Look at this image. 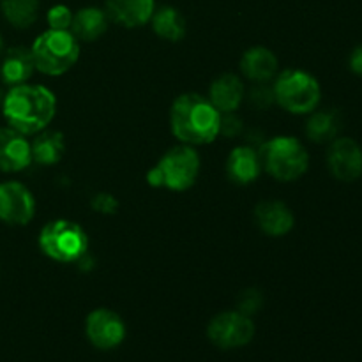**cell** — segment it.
Returning <instances> with one entry per match:
<instances>
[{
  "label": "cell",
  "mask_w": 362,
  "mask_h": 362,
  "mask_svg": "<svg viewBox=\"0 0 362 362\" xmlns=\"http://www.w3.org/2000/svg\"><path fill=\"white\" fill-rule=\"evenodd\" d=\"M0 52H2V35H0Z\"/></svg>",
  "instance_id": "30"
},
{
  "label": "cell",
  "mask_w": 362,
  "mask_h": 362,
  "mask_svg": "<svg viewBox=\"0 0 362 362\" xmlns=\"http://www.w3.org/2000/svg\"><path fill=\"white\" fill-rule=\"evenodd\" d=\"M255 221L265 235L271 237L286 235L296 225V218L288 205L278 200H267L258 204L255 209Z\"/></svg>",
  "instance_id": "13"
},
{
  "label": "cell",
  "mask_w": 362,
  "mask_h": 362,
  "mask_svg": "<svg viewBox=\"0 0 362 362\" xmlns=\"http://www.w3.org/2000/svg\"><path fill=\"white\" fill-rule=\"evenodd\" d=\"M46 20H48L49 28H53V30H69L71 21H73V13H71L69 7L59 4V6L52 7L48 11Z\"/></svg>",
  "instance_id": "24"
},
{
  "label": "cell",
  "mask_w": 362,
  "mask_h": 362,
  "mask_svg": "<svg viewBox=\"0 0 362 362\" xmlns=\"http://www.w3.org/2000/svg\"><path fill=\"white\" fill-rule=\"evenodd\" d=\"M207 336L218 349H243L255 338V324L251 317L240 311H225L212 318Z\"/></svg>",
  "instance_id": "8"
},
{
  "label": "cell",
  "mask_w": 362,
  "mask_h": 362,
  "mask_svg": "<svg viewBox=\"0 0 362 362\" xmlns=\"http://www.w3.org/2000/svg\"><path fill=\"white\" fill-rule=\"evenodd\" d=\"M341 129V115L338 110H318L311 112L306 124V134L315 144H331Z\"/></svg>",
  "instance_id": "21"
},
{
  "label": "cell",
  "mask_w": 362,
  "mask_h": 362,
  "mask_svg": "<svg viewBox=\"0 0 362 362\" xmlns=\"http://www.w3.org/2000/svg\"><path fill=\"white\" fill-rule=\"evenodd\" d=\"M32 161L37 165L49 166L55 165L62 159L64 151H66V141L60 131H39L37 136L30 144Z\"/></svg>",
  "instance_id": "20"
},
{
  "label": "cell",
  "mask_w": 362,
  "mask_h": 362,
  "mask_svg": "<svg viewBox=\"0 0 362 362\" xmlns=\"http://www.w3.org/2000/svg\"><path fill=\"white\" fill-rule=\"evenodd\" d=\"M92 207H94V211L101 212V214H113L119 207V202L112 194L99 193L92 198Z\"/></svg>",
  "instance_id": "26"
},
{
  "label": "cell",
  "mask_w": 362,
  "mask_h": 362,
  "mask_svg": "<svg viewBox=\"0 0 362 362\" xmlns=\"http://www.w3.org/2000/svg\"><path fill=\"white\" fill-rule=\"evenodd\" d=\"M151 21L156 34L161 39H165V41L177 42L186 35V20H184V16L175 7L166 6L154 11Z\"/></svg>",
  "instance_id": "22"
},
{
  "label": "cell",
  "mask_w": 362,
  "mask_h": 362,
  "mask_svg": "<svg viewBox=\"0 0 362 362\" xmlns=\"http://www.w3.org/2000/svg\"><path fill=\"white\" fill-rule=\"evenodd\" d=\"M4 18L16 28H27L37 20L39 0H0Z\"/></svg>",
  "instance_id": "23"
},
{
  "label": "cell",
  "mask_w": 362,
  "mask_h": 362,
  "mask_svg": "<svg viewBox=\"0 0 362 362\" xmlns=\"http://www.w3.org/2000/svg\"><path fill=\"white\" fill-rule=\"evenodd\" d=\"M34 69L35 64L30 49L16 46V48H11L4 57L2 66H0V78L4 83L16 87V85L27 83Z\"/></svg>",
  "instance_id": "18"
},
{
  "label": "cell",
  "mask_w": 362,
  "mask_h": 362,
  "mask_svg": "<svg viewBox=\"0 0 362 362\" xmlns=\"http://www.w3.org/2000/svg\"><path fill=\"white\" fill-rule=\"evenodd\" d=\"M243 129V120L237 119L233 113H223L221 115V127H219V134H226V136H235Z\"/></svg>",
  "instance_id": "28"
},
{
  "label": "cell",
  "mask_w": 362,
  "mask_h": 362,
  "mask_svg": "<svg viewBox=\"0 0 362 362\" xmlns=\"http://www.w3.org/2000/svg\"><path fill=\"white\" fill-rule=\"evenodd\" d=\"M200 156L191 145H180L166 152L158 165L147 173V182L170 191H186L197 182Z\"/></svg>",
  "instance_id": "5"
},
{
  "label": "cell",
  "mask_w": 362,
  "mask_h": 362,
  "mask_svg": "<svg viewBox=\"0 0 362 362\" xmlns=\"http://www.w3.org/2000/svg\"><path fill=\"white\" fill-rule=\"evenodd\" d=\"M278 59L265 46H253L240 59V71L244 73V76L247 80L257 81V83H267V81H271L278 74Z\"/></svg>",
  "instance_id": "16"
},
{
  "label": "cell",
  "mask_w": 362,
  "mask_h": 362,
  "mask_svg": "<svg viewBox=\"0 0 362 362\" xmlns=\"http://www.w3.org/2000/svg\"><path fill=\"white\" fill-rule=\"evenodd\" d=\"M108 20L106 11L98 9V7H83L76 14H73L69 30L78 41L90 42L105 34L108 28Z\"/></svg>",
  "instance_id": "19"
},
{
  "label": "cell",
  "mask_w": 362,
  "mask_h": 362,
  "mask_svg": "<svg viewBox=\"0 0 362 362\" xmlns=\"http://www.w3.org/2000/svg\"><path fill=\"white\" fill-rule=\"evenodd\" d=\"M262 172L260 154L250 145H243L230 152L228 161H226V173L232 182L246 186L255 182Z\"/></svg>",
  "instance_id": "15"
},
{
  "label": "cell",
  "mask_w": 362,
  "mask_h": 362,
  "mask_svg": "<svg viewBox=\"0 0 362 362\" xmlns=\"http://www.w3.org/2000/svg\"><path fill=\"white\" fill-rule=\"evenodd\" d=\"M262 166L281 182H292L308 172L310 156L299 140L292 136H276L262 144Z\"/></svg>",
  "instance_id": "4"
},
{
  "label": "cell",
  "mask_w": 362,
  "mask_h": 362,
  "mask_svg": "<svg viewBox=\"0 0 362 362\" xmlns=\"http://www.w3.org/2000/svg\"><path fill=\"white\" fill-rule=\"evenodd\" d=\"M85 334L95 349L113 350L126 339V324L115 311L99 308L85 320Z\"/></svg>",
  "instance_id": "9"
},
{
  "label": "cell",
  "mask_w": 362,
  "mask_h": 362,
  "mask_svg": "<svg viewBox=\"0 0 362 362\" xmlns=\"http://www.w3.org/2000/svg\"><path fill=\"white\" fill-rule=\"evenodd\" d=\"M274 99L281 108L296 115H306L317 110L320 103V83L313 74L303 69H286L276 76Z\"/></svg>",
  "instance_id": "6"
},
{
  "label": "cell",
  "mask_w": 362,
  "mask_h": 362,
  "mask_svg": "<svg viewBox=\"0 0 362 362\" xmlns=\"http://www.w3.org/2000/svg\"><path fill=\"white\" fill-rule=\"evenodd\" d=\"M35 214V200L28 187L20 182L0 184V221L27 225Z\"/></svg>",
  "instance_id": "11"
},
{
  "label": "cell",
  "mask_w": 362,
  "mask_h": 362,
  "mask_svg": "<svg viewBox=\"0 0 362 362\" xmlns=\"http://www.w3.org/2000/svg\"><path fill=\"white\" fill-rule=\"evenodd\" d=\"M349 66L354 74H359V76H362V45L352 49L349 59Z\"/></svg>",
  "instance_id": "29"
},
{
  "label": "cell",
  "mask_w": 362,
  "mask_h": 362,
  "mask_svg": "<svg viewBox=\"0 0 362 362\" xmlns=\"http://www.w3.org/2000/svg\"><path fill=\"white\" fill-rule=\"evenodd\" d=\"M154 11V0H108L106 2V14L110 20L126 28L148 23Z\"/></svg>",
  "instance_id": "14"
},
{
  "label": "cell",
  "mask_w": 362,
  "mask_h": 362,
  "mask_svg": "<svg viewBox=\"0 0 362 362\" xmlns=\"http://www.w3.org/2000/svg\"><path fill=\"white\" fill-rule=\"evenodd\" d=\"M209 101L219 113H233L244 99V85L235 74H221L209 88Z\"/></svg>",
  "instance_id": "17"
},
{
  "label": "cell",
  "mask_w": 362,
  "mask_h": 362,
  "mask_svg": "<svg viewBox=\"0 0 362 362\" xmlns=\"http://www.w3.org/2000/svg\"><path fill=\"white\" fill-rule=\"evenodd\" d=\"M57 99L42 85L21 83L4 95V117L21 134H37L55 117Z\"/></svg>",
  "instance_id": "1"
},
{
  "label": "cell",
  "mask_w": 362,
  "mask_h": 362,
  "mask_svg": "<svg viewBox=\"0 0 362 362\" xmlns=\"http://www.w3.org/2000/svg\"><path fill=\"white\" fill-rule=\"evenodd\" d=\"M35 69L48 76H60L76 64L80 57V45L71 30L42 32L30 48Z\"/></svg>",
  "instance_id": "3"
},
{
  "label": "cell",
  "mask_w": 362,
  "mask_h": 362,
  "mask_svg": "<svg viewBox=\"0 0 362 362\" xmlns=\"http://www.w3.org/2000/svg\"><path fill=\"white\" fill-rule=\"evenodd\" d=\"M327 166L334 179L354 182L362 175V147L352 138H336L329 147Z\"/></svg>",
  "instance_id": "10"
},
{
  "label": "cell",
  "mask_w": 362,
  "mask_h": 362,
  "mask_svg": "<svg viewBox=\"0 0 362 362\" xmlns=\"http://www.w3.org/2000/svg\"><path fill=\"white\" fill-rule=\"evenodd\" d=\"M250 99L253 105L258 106V108H267V106H271L272 103L276 101L272 87H265V85L253 88V92L250 94Z\"/></svg>",
  "instance_id": "27"
},
{
  "label": "cell",
  "mask_w": 362,
  "mask_h": 362,
  "mask_svg": "<svg viewBox=\"0 0 362 362\" xmlns=\"http://www.w3.org/2000/svg\"><path fill=\"white\" fill-rule=\"evenodd\" d=\"M32 163L30 141L13 127H0V172H21Z\"/></svg>",
  "instance_id": "12"
},
{
  "label": "cell",
  "mask_w": 362,
  "mask_h": 362,
  "mask_svg": "<svg viewBox=\"0 0 362 362\" xmlns=\"http://www.w3.org/2000/svg\"><path fill=\"white\" fill-rule=\"evenodd\" d=\"M172 133L186 145H205L219 136L221 113L200 94H184L170 112Z\"/></svg>",
  "instance_id": "2"
},
{
  "label": "cell",
  "mask_w": 362,
  "mask_h": 362,
  "mask_svg": "<svg viewBox=\"0 0 362 362\" xmlns=\"http://www.w3.org/2000/svg\"><path fill=\"white\" fill-rule=\"evenodd\" d=\"M39 247L52 260L60 264H73L85 257L88 237L78 223L69 219H55L46 223L39 233Z\"/></svg>",
  "instance_id": "7"
},
{
  "label": "cell",
  "mask_w": 362,
  "mask_h": 362,
  "mask_svg": "<svg viewBox=\"0 0 362 362\" xmlns=\"http://www.w3.org/2000/svg\"><path fill=\"white\" fill-rule=\"evenodd\" d=\"M237 304H239V310L237 311L251 317V315H255L257 311H260L262 304H264V296H262L257 288H250L246 290V292L240 293Z\"/></svg>",
  "instance_id": "25"
}]
</instances>
